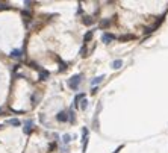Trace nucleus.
I'll use <instances>...</instances> for the list:
<instances>
[{
	"label": "nucleus",
	"mask_w": 168,
	"mask_h": 153,
	"mask_svg": "<svg viewBox=\"0 0 168 153\" xmlns=\"http://www.w3.org/2000/svg\"><path fill=\"white\" fill-rule=\"evenodd\" d=\"M132 38H133L132 35H124V36H121L120 40H132Z\"/></svg>",
	"instance_id": "obj_16"
},
{
	"label": "nucleus",
	"mask_w": 168,
	"mask_h": 153,
	"mask_svg": "<svg viewBox=\"0 0 168 153\" xmlns=\"http://www.w3.org/2000/svg\"><path fill=\"white\" fill-rule=\"evenodd\" d=\"M121 65H123V61H120V59H117V61L112 62V68H114V70H118V68H121Z\"/></svg>",
	"instance_id": "obj_4"
},
{
	"label": "nucleus",
	"mask_w": 168,
	"mask_h": 153,
	"mask_svg": "<svg viewBox=\"0 0 168 153\" xmlns=\"http://www.w3.org/2000/svg\"><path fill=\"white\" fill-rule=\"evenodd\" d=\"M23 15H26V17H27V18H29V17H30V14H29V12H27V11H23Z\"/></svg>",
	"instance_id": "obj_19"
},
{
	"label": "nucleus",
	"mask_w": 168,
	"mask_h": 153,
	"mask_svg": "<svg viewBox=\"0 0 168 153\" xmlns=\"http://www.w3.org/2000/svg\"><path fill=\"white\" fill-rule=\"evenodd\" d=\"M86 106H88V102H86V99H83L82 103H80V108L82 109H86Z\"/></svg>",
	"instance_id": "obj_13"
},
{
	"label": "nucleus",
	"mask_w": 168,
	"mask_h": 153,
	"mask_svg": "<svg viewBox=\"0 0 168 153\" xmlns=\"http://www.w3.org/2000/svg\"><path fill=\"white\" fill-rule=\"evenodd\" d=\"M92 21H94V20H92L91 17H85V18H83V23H85V24H88V26H90V24H92Z\"/></svg>",
	"instance_id": "obj_12"
},
{
	"label": "nucleus",
	"mask_w": 168,
	"mask_h": 153,
	"mask_svg": "<svg viewBox=\"0 0 168 153\" xmlns=\"http://www.w3.org/2000/svg\"><path fill=\"white\" fill-rule=\"evenodd\" d=\"M92 38V32L90 30V32H86V35H85V38H83V41H85V43H88V41H90Z\"/></svg>",
	"instance_id": "obj_11"
},
{
	"label": "nucleus",
	"mask_w": 168,
	"mask_h": 153,
	"mask_svg": "<svg viewBox=\"0 0 168 153\" xmlns=\"http://www.w3.org/2000/svg\"><path fill=\"white\" fill-rule=\"evenodd\" d=\"M85 53H86V47H82V50H80V55H82V56H85Z\"/></svg>",
	"instance_id": "obj_18"
},
{
	"label": "nucleus",
	"mask_w": 168,
	"mask_h": 153,
	"mask_svg": "<svg viewBox=\"0 0 168 153\" xmlns=\"http://www.w3.org/2000/svg\"><path fill=\"white\" fill-rule=\"evenodd\" d=\"M80 81H82V76H80V74L73 76L70 81H68V87H70L71 89H77V87H79V83H80Z\"/></svg>",
	"instance_id": "obj_1"
},
{
	"label": "nucleus",
	"mask_w": 168,
	"mask_h": 153,
	"mask_svg": "<svg viewBox=\"0 0 168 153\" xmlns=\"http://www.w3.org/2000/svg\"><path fill=\"white\" fill-rule=\"evenodd\" d=\"M49 76H50V73L47 71V70H41L39 71V77L44 79V81H46V79H49Z\"/></svg>",
	"instance_id": "obj_6"
},
{
	"label": "nucleus",
	"mask_w": 168,
	"mask_h": 153,
	"mask_svg": "<svg viewBox=\"0 0 168 153\" xmlns=\"http://www.w3.org/2000/svg\"><path fill=\"white\" fill-rule=\"evenodd\" d=\"M0 114H2V109H0Z\"/></svg>",
	"instance_id": "obj_20"
},
{
	"label": "nucleus",
	"mask_w": 168,
	"mask_h": 153,
	"mask_svg": "<svg viewBox=\"0 0 168 153\" xmlns=\"http://www.w3.org/2000/svg\"><path fill=\"white\" fill-rule=\"evenodd\" d=\"M9 6H8V5L6 3H0V9H8Z\"/></svg>",
	"instance_id": "obj_17"
},
{
	"label": "nucleus",
	"mask_w": 168,
	"mask_h": 153,
	"mask_svg": "<svg viewBox=\"0 0 168 153\" xmlns=\"http://www.w3.org/2000/svg\"><path fill=\"white\" fill-rule=\"evenodd\" d=\"M112 40H115V35H112V34H108V32H104L103 35H102V41L103 43H111Z\"/></svg>",
	"instance_id": "obj_2"
},
{
	"label": "nucleus",
	"mask_w": 168,
	"mask_h": 153,
	"mask_svg": "<svg viewBox=\"0 0 168 153\" xmlns=\"http://www.w3.org/2000/svg\"><path fill=\"white\" fill-rule=\"evenodd\" d=\"M109 24H111V21H109V20H102V23H100V28H102V29H104V28H108Z\"/></svg>",
	"instance_id": "obj_8"
},
{
	"label": "nucleus",
	"mask_w": 168,
	"mask_h": 153,
	"mask_svg": "<svg viewBox=\"0 0 168 153\" xmlns=\"http://www.w3.org/2000/svg\"><path fill=\"white\" fill-rule=\"evenodd\" d=\"M68 120H70V121H74V112H73V111H70V112H68Z\"/></svg>",
	"instance_id": "obj_14"
},
{
	"label": "nucleus",
	"mask_w": 168,
	"mask_h": 153,
	"mask_svg": "<svg viewBox=\"0 0 168 153\" xmlns=\"http://www.w3.org/2000/svg\"><path fill=\"white\" fill-rule=\"evenodd\" d=\"M11 56H12V58H17V59H20V58H21V50H18V49L12 50V52H11Z\"/></svg>",
	"instance_id": "obj_5"
},
{
	"label": "nucleus",
	"mask_w": 168,
	"mask_h": 153,
	"mask_svg": "<svg viewBox=\"0 0 168 153\" xmlns=\"http://www.w3.org/2000/svg\"><path fill=\"white\" fill-rule=\"evenodd\" d=\"M30 130H32V121H27L26 123V134H30Z\"/></svg>",
	"instance_id": "obj_10"
},
{
	"label": "nucleus",
	"mask_w": 168,
	"mask_h": 153,
	"mask_svg": "<svg viewBox=\"0 0 168 153\" xmlns=\"http://www.w3.org/2000/svg\"><path fill=\"white\" fill-rule=\"evenodd\" d=\"M71 141V136L70 135H64V142H65V144H67V142H70Z\"/></svg>",
	"instance_id": "obj_15"
},
{
	"label": "nucleus",
	"mask_w": 168,
	"mask_h": 153,
	"mask_svg": "<svg viewBox=\"0 0 168 153\" xmlns=\"http://www.w3.org/2000/svg\"><path fill=\"white\" fill-rule=\"evenodd\" d=\"M9 124H12V126H20V120H17V118H11L8 121Z\"/></svg>",
	"instance_id": "obj_9"
},
{
	"label": "nucleus",
	"mask_w": 168,
	"mask_h": 153,
	"mask_svg": "<svg viewBox=\"0 0 168 153\" xmlns=\"http://www.w3.org/2000/svg\"><path fill=\"white\" fill-rule=\"evenodd\" d=\"M56 120H58V121H67V120H68L67 112H64V111H59V112L56 114Z\"/></svg>",
	"instance_id": "obj_3"
},
{
	"label": "nucleus",
	"mask_w": 168,
	"mask_h": 153,
	"mask_svg": "<svg viewBox=\"0 0 168 153\" xmlns=\"http://www.w3.org/2000/svg\"><path fill=\"white\" fill-rule=\"evenodd\" d=\"M103 77H104V76H98V77H96V79H92V81H91V85H92V87H94V85H98V83L103 81Z\"/></svg>",
	"instance_id": "obj_7"
}]
</instances>
